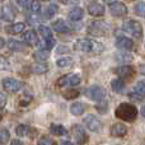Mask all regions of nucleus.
<instances>
[{
    "instance_id": "nucleus-12",
    "label": "nucleus",
    "mask_w": 145,
    "mask_h": 145,
    "mask_svg": "<svg viewBox=\"0 0 145 145\" xmlns=\"http://www.w3.org/2000/svg\"><path fill=\"white\" fill-rule=\"evenodd\" d=\"M115 72L121 78V79H133V76L135 75V69L133 66H120L115 70Z\"/></svg>"
},
{
    "instance_id": "nucleus-37",
    "label": "nucleus",
    "mask_w": 145,
    "mask_h": 145,
    "mask_svg": "<svg viewBox=\"0 0 145 145\" xmlns=\"http://www.w3.org/2000/svg\"><path fill=\"white\" fill-rule=\"evenodd\" d=\"M57 13V5H55V4H51L50 7L47 8V10H46V17H52L54 14H56Z\"/></svg>"
},
{
    "instance_id": "nucleus-34",
    "label": "nucleus",
    "mask_w": 145,
    "mask_h": 145,
    "mask_svg": "<svg viewBox=\"0 0 145 145\" xmlns=\"http://www.w3.org/2000/svg\"><path fill=\"white\" fill-rule=\"evenodd\" d=\"M10 139V134L9 131L7 130V129H1V133H0V141H1V144H7L8 141H9Z\"/></svg>"
},
{
    "instance_id": "nucleus-45",
    "label": "nucleus",
    "mask_w": 145,
    "mask_h": 145,
    "mask_svg": "<svg viewBox=\"0 0 145 145\" xmlns=\"http://www.w3.org/2000/svg\"><path fill=\"white\" fill-rule=\"evenodd\" d=\"M141 116H143V117L145 118V106H144L143 108H141Z\"/></svg>"
},
{
    "instance_id": "nucleus-15",
    "label": "nucleus",
    "mask_w": 145,
    "mask_h": 145,
    "mask_svg": "<svg viewBox=\"0 0 145 145\" xmlns=\"http://www.w3.org/2000/svg\"><path fill=\"white\" fill-rule=\"evenodd\" d=\"M28 46L25 45L24 42H19V41H14V40H10L8 42V48L13 51H20V52H24L27 51Z\"/></svg>"
},
{
    "instance_id": "nucleus-20",
    "label": "nucleus",
    "mask_w": 145,
    "mask_h": 145,
    "mask_svg": "<svg viewBox=\"0 0 145 145\" xmlns=\"http://www.w3.org/2000/svg\"><path fill=\"white\" fill-rule=\"evenodd\" d=\"M68 17L72 22H78V20H80L84 17V12H83L82 8H74V9H71L70 12H69Z\"/></svg>"
},
{
    "instance_id": "nucleus-41",
    "label": "nucleus",
    "mask_w": 145,
    "mask_h": 145,
    "mask_svg": "<svg viewBox=\"0 0 145 145\" xmlns=\"http://www.w3.org/2000/svg\"><path fill=\"white\" fill-rule=\"evenodd\" d=\"M59 1L63 3V4H65V5H69V4H74L75 0H59Z\"/></svg>"
},
{
    "instance_id": "nucleus-32",
    "label": "nucleus",
    "mask_w": 145,
    "mask_h": 145,
    "mask_svg": "<svg viewBox=\"0 0 145 145\" xmlns=\"http://www.w3.org/2000/svg\"><path fill=\"white\" fill-rule=\"evenodd\" d=\"M134 92L138 93V94H140V95H143V97H145V82L140 80V82L136 83Z\"/></svg>"
},
{
    "instance_id": "nucleus-3",
    "label": "nucleus",
    "mask_w": 145,
    "mask_h": 145,
    "mask_svg": "<svg viewBox=\"0 0 145 145\" xmlns=\"http://www.w3.org/2000/svg\"><path fill=\"white\" fill-rule=\"evenodd\" d=\"M111 32V27L105 20H94L88 25V33L94 37H105Z\"/></svg>"
},
{
    "instance_id": "nucleus-18",
    "label": "nucleus",
    "mask_w": 145,
    "mask_h": 145,
    "mask_svg": "<svg viewBox=\"0 0 145 145\" xmlns=\"http://www.w3.org/2000/svg\"><path fill=\"white\" fill-rule=\"evenodd\" d=\"M1 18H3V20H7V22H12V20H14V18H15L14 10H13L9 5L3 7L1 8Z\"/></svg>"
},
{
    "instance_id": "nucleus-42",
    "label": "nucleus",
    "mask_w": 145,
    "mask_h": 145,
    "mask_svg": "<svg viewBox=\"0 0 145 145\" xmlns=\"http://www.w3.org/2000/svg\"><path fill=\"white\" fill-rule=\"evenodd\" d=\"M140 72L143 75H145V64H143V65H140Z\"/></svg>"
},
{
    "instance_id": "nucleus-8",
    "label": "nucleus",
    "mask_w": 145,
    "mask_h": 145,
    "mask_svg": "<svg viewBox=\"0 0 145 145\" xmlns=\"http://www.w3.org/2000/svg\"><path fill=\"white\" fill-rule=\"evenodd\" d=\"M71 134L74 136L75 141L78 143V145H84L88 141V135L85 133V130L80 125H74L71 127Z\"/></svg>"
},
{
    "instance_id": "nucleus-14",
    "label": "nucleus",
    "mask_w": 145,
    "mask_h": 145,
    "mask_svg": "<svg viewBox=\"0 0 145 145\" xmlns=\"http://www.w3.org/2000/svg\"><path fill=\"white\" fill-rule=\"evenodd\" d=\"M116 46H117L120 50L130 51L134 48V42L127 37H118L117 40H116Z\"/></svg>"
},
{
    "instance_id": "nucleus-16",
    "label": "nucleus",
    "mask_w": 145,
    "mask_h": 145,
    "mask_svg": "<svg viewBox=\"0 0 145 145\" xmlns=\"http://www.w3.org/2000/svg\"><path fill=\"white\" fill-rule=\"evenodd\" d=\"M52 28H54V31H56V32H59V33H65V32L70 31L69 24L63 19H59V20H56V22H54Z\"/></svg>"
},
{
    "instance_id": "nucleus-21",
    "label": "nucleus",
    "mask_w": 145,
    "mask_h": 145,
    "mask_svg": "<svg viewBox=\"0 0 145 145\" xmlns=\"http://www.w3.org/2000/svg\"><path fill=\"white\" fill-rule=\"evenodd\" d=\"M50 133L56 136H64L68 134V130L64 127L63 125H57V123H52L50 126Z\"/></svg>"
},
{
    "instance_id": "nucleus-1",
    "label": "nucleus",
    "mask_w": 145,
    "mask_h": 145,
    "mask_svg": "<svg viewBox=\"0 0 145 145\" xmlns=\"http://www.w3.org/2000/svg\"><path fill=\"white\" fill-rule=\"evenodd\" d=\"M115 115L121 121H126V122H134L138 117V108L134 105L127 102H123L117 106L115 111Z\"/></svg>"
},
{
    "instance_id": "nucleus-33",
    "label": "nucleus",
    "mask_w": 145,
    "mask_h": 145,
    "mask_svg": "<svg viewBox=\"0 0 145 145\" xmlns=\"http://www.w3.org/2000/svg\"><path fill=\"white\" fill-rule=\"evenodd\" d=\"M63 95L66 98V99H74V98H78V95H79V90L72 89V88H71L70 90H66V92H64Z\"/></svg>"
},
{
    "instance_id": "nucleus-30",
    "label": "nucleus",
    "mask_w": 145,
    "mask_h": 145,
    "mask_svg": "<svg viewBox=\"0 0 145 145\" xmlns=\"http://www.w3.org/2000/svg\"><path fill=\"white\" fill-rule=\"evenodd\" d=\"M56 65H57L59 68H68V66L72 65V59H70V57H61V59H59V60L56 61Z\"/></svg>"
},
{
    "instance_id": "nucleus-26",
    "label": "nucleus",
    "mask_w": 145,
    "mask_h": 145,
    "mask_svg": "<svg viewBox=\"0 0 145 145\" xmlns=\"http://www.w3.org/2000/svg\"><path fill=\"white\" fill-rule=\"evenodd\" d=\"M33 57L36 59L37 61H45V60H47L48 57H50V51H47V50H38V51H36L35 54H33Z\"/></svg>"
},
{
    "instance_id": "nucleus-22",
    "label": "nucleus",
    "mask_w": 145,
    "mask_h": 145,
    "mask_svg": "<svg viewBox=\"0 0 145 145\" xmlns=\"http://www.w3.org/2000/svg\"><path fill=\"white\" fill-rule=\"evenodd\" d=\"M24 28H25L24 23H14V24L9 25L7 28V32L10 33V35H19V33H22L24 31Z\"/></svg>"
},
{
    "instance_id": "nucleus-11",
    "label": "nucleus",
    "mask_w": 145,
    "mask_h": 145,
    "mask_svg": "<svg viewBox=\"0 0 145 145\" xmlns=\"http://www.w3.org/2000/svg\"><path fill=\"white\" fill-rule=\"evenodd\" d=\"M126 134H127V127L121 122L113 123L110 129V135L113 138H123Z\"/></svg>"
},
{
    "instance_id": "nucleus-19",
    "label": "nucleus",
    "mask_w": 145,
    "mask_h": 145,
    "mask_svg": "<svg viewBox=\"0 0 145 145\" xmlns=\"http://www.w3.org/2000/svg\"><path fill=\"white\" fill-rule=\"evenodd\" d=\"M111 88L115 93H123L125 92V88H126V84L122 79H113L111 82Z\"/></svg>"
},
{
    "instance_id": "nucleus-9",
    "label": "nucleus",
    "mask_w": 145,
    "mask_h": 145,
    "mask_svg": "<svg viewBox=\"0 0 145 145\" xmlns=\"http://www.w3.org/2000/svg\"><path fill=\"white\" fill-rule=\"evenodd\" d=\"M84 125L87 126L88 130H90L92 133H99V131L102 130V123H101V121L93 115L85 116Z\"/></svg>"
},
{
    "instance_id": "nucleus-5",
    "label": "nucleus",
    "mask_w": 145,
    "mask_h": 145,
    "mask_svg": "<svg viewBox=\"0 0 145 145\" xmlns=\"http://www.w3.org/2000/svg\"><path fill=\"white\" fill-rule=\"evenodd\" d=\"M85 95L87 98L94 101V102H103L105 99V89L102 87H98V85H90L85 89Z\"/></svg>"
},
{
    "instance_id": "nucleus-27",
    "label": "nucleus",
    "mask_w": 145,
    "mask_h": 145,
    "mask_svg": "<svg viewBox=\"0 0 145 145\" xmlns=\"http://www.w3.org/2000/svg\"><path fill=\"white\" fill-rule=\"evenodd\" d=\"M31 133V127L28 125H18L17 127H15V134H17L18 136H28Z\"/></svg>"
},
{
    "instance_id": "nucleus-38",
    "label": "nucleus",
    "mask_w": 145,
    "mask_h": 145,
    "mask_svg": "<svg viewBox=\"0 0 145 145\" xmlns=\"http://www.w3.org/2000/svg\"><path fill=\"white\" fill-rule=\"evenodd\" d=\"M5 103H7V95H5L4 92L0 93V108H4L5 107Z\"/></svg>"
},
{
    "instance_id": "nucleus-40",
    "label": "nucleus",
    "mask_w": 145,
    "mask_h": 145,
    "mask_svg": "<svg viewBox=\"0 0 145 145\" xmlns=\"http://www.w3.org/2000/svg\"><path fill=\"white\" fill-rule=\"evenodd\" d=\"M10 145H24V143L22 140H19V139H15V140H13L10 143Z\"/></svg>"
},
{
    "instance_id": "nucleus-10",
    "label": "nucleus",
    "mask_w": 145,
    "mask_h": 145,
    "mask_svg": "<svg viewBox=\"0 0 145 145\" xmlns=\"http://www.w3.org/2000/svg\"><path fill=\"white\" fill-rule=\"evenodd\" d=\"M110 12L111 14L113 15V17L116 18H122L125 17L126 14H127V8H126V5L123 4V3H113V4L110 5Z\"/></svg>"
},
{
    "instance_id": "nucleus-17",
    "label": "nucleus",
    "mask_w": 145,
    "mask_h": 145,
    "mask_svg": "<svg viewBox=\"0 0 145 145\" xmlns=\"http://www.w3.org/2000/svg\"><path fill=\"white\" fill-rule=\"evenodd\" d=\"M23 38H24L25 42H28V45H31V46H36V45H38V43H40V42H38L37 33H36L33 29L25 32L24 36H23Z\"/></svg>"
},
{
    "instance_id": "nucleus-23",
    "label": "nucleus",
    "mask_w": 145,
    "mask_h": 145,
    "mask_svg": "<svg viewBox=\"0 0 145 145\" xmlns=\"http://www.w3.org/2000/svg\"><path fill=\"white\" fill-rule=\"evenodd\" d=\"M84 111H85V106L83 105V103H80V102H75V103H72V105L70 106V112L74 116L83 115Z\"/></svg>"
},
{
    "instance_id": "nucleus-39",
    "label": "nucleus",
    "mask_w": 145,
    "mask_h": 145,
    "mask_svg": "<svg viewBox=\"0 0 145 145\" xmlns=\"http://www.w3.org/2000/svg\"><path fill=\"white\" fill-rule=\"evenodd\" d=\"M17 4L19 5L20 8H25V7H28L31 3H29V0H17Z\"/></svg>"
},
{
    "instance_id": "nucleus-6",
    "label": "nucleus",
    "mask_w": 145,
    "mask_h": 145,
    "mask_svg": "<svg viewBox=\"0 0 145 145\" xmlns=\"http://www.w3.org/2000/svg\"><path fill=\"white\" fill-rule=\"evenodd\" d=\"M82 80L79 74H66L63 78H60L57 82V87H74L78 85Z\"/></svg>"
},
{
    "instance_id": "nucleus-35",
    "label": "nucleus",
    "mask_w": 145,
    "mask_h": 145,
    "mask_svg": "<svg viewBox=\"0 0 145 145\" xmlns=\"http://www.w3.org/2000/svg\"><path fill=\"white\" fill-rule=\"evenodd\" d=\"M28 8H29V10L32 13H35V14H36V13H40L41 12V4L37 1V0H32Z\"/></svg>"
},
{
    "instance_id": "nucleus-13",
    "label": "nucleus",
    "mask_w": 145,
    "mask_h": 145,
    "mask_svg": "<svg viewBox=\"0 0 145 145\" xmlns=\"http://www.w3.org/2000/svg\"><path fill=\"white\" fill-rule=\"evenodd\" d=\"M88 12H89V14L93 15V17H101V15L105 14L106 9L101 3L92 1L89 5H88Z\"/></svg>"
},
{
    "instance_id": "nucleus-24",
    "label": "nucleus",
    "mask_w": 145,
    "mask_h": 145,
    "mask_svg": "<svg viewBox=\"0 0 145 145\" xmlns=\"http://www.w3.org/2000/svg\"><path fill=\"white\" fill-rule=\"evenodd\" d=\"M38 46L41 47V50H47V51H50L51 48L55 46V40H54V38H43L42 41H40Z\"/></svg>"
},
{
    "instance_id": "nucleus-43",
    "label": "nucleus",
    "mask_w": 145,
    "mask_h": 145,
    "mask_svg": "<svg viewBox=\"0 0 145 145\" xmlns=\"http://www.w3.org/2000/svg\"><path fill=\"white\" fill-rule=\"evenodd\" d=\"M103 1L105 3H107V4H113V3H116V0H103Z\"/></svg>"
},
{
    "instance_id": "nucleus-29",
    "label": "nucleus",
    "mask_w": 145,
    "mask_h": 145,
    "mask_svg": "<svg viewBox=\"0 0 145 145\" xmlns=\"http://www.w3.org/2000/svg\"><path fill=\"white\" fill-rule=\"evenodd\" d=\"M135 13L139 15V17H143L145 18V1H139L136 3L135 8H134Z\"/></svg>"
},
{
    "instance_id": "nucleus-44",
    "label": "nucleus",
    "mask_w": 145,
    "mask_h": 145,
    "mask_svg": "<svg viewBox=\"0 0 145 145\" xmlns=\"http://www.w3.org/2000/svg\"><path fill=\"white\" fill-rule=\"evenodd\" d=\"M60 145H74L72 143H70V141H63Z\"/></svg>"
},
{
    "instance_id": "nucleus-31",
    "label": "nucleus",
    "mask_w": 145,
    "mask_h": 145,
    "mask_svg": "<svg viewBox=\"0 0 145 145\" xmlns=\"http://www.w3.org/2000/svg\"><path fill=\"white\" fill-rule=\"evenodd\" d=\"M37 145H57V144L50 136H41L37 141Z\"/></svg>"
},
{
    "instance_id": "nucleus-36",
    "label": "nucleus",
    "mask_w": 145,
    "mask_h": 145,
    "mask_svg": "<svg viewBox=\"0 0 145 145\" xmlns=\"http://www.w3.org/2000/svg\"><path fill=\"white\" fill-rule=\"evenodd\" d=\"M116 60L118 61H133V56L129 54H116Z\"/></svg>"
},
{
    "instance_id": "nucleus-4",
    "label": "nucleus",
    "mask_w": 145,
    "mask_h": 145,
    "mask_svg": "<svg viewBox=\"0 0 145 145\" xmlns=\"http://www.w3.org/2000/svg\"><path fill=\"white\" fill-rule=\"evenodd\" d=\"M122 28L126 33H129V35L133 36V37H135V38L143 37V27H141V24L139 22H136V20H126V22L123 23Z\"/></svg>"
},
{
    "instance_id": "nucleus-25",
    "label": "nucleus",
    "mask_w": 145,
    "mask_h": 145,
    "mask_svg": "<svg viewBox=\"0 0 145 145\" xmlns=\"http://www.w3.org/2000/svg\"><path fill=\"white\" fill-rule=\"evenodd\" d=\"M31 71L35 72V74H45L48 71V66L46 64H35V65L31 66Z\"/></svg>"
},
{
    "instance_id": "nucleus-7",
    "label": "nucleus",
    "mask_w": 145,
    "mask_h": 145,
    "mask_svg": "<svg viewBox=\"0 0 145 145\" xmlns=\"http://www.w3.org/2000/svg\"><path fill=\"white\" fill-rule=\"evenodd\" d=\"M3 88L9 93H17L23 88V83L14 78H5L3 80Z\"/></svg>"
},
{
    "instance_id": "nucleus-2",
    "label": "nucleus",
    "mask_w": 145,
    "mask_h": 145,
    "mask_svg": "<svg viewBox=\"0 0 145 145\" xmlns=\"http://www.w3.org/2000/svg\"><path fill=\"white\" fill-rule=\"evenodd\" d=\"M74 50L82 51V52H102L105 50V46L102 43L97 42L94 40H89V38H80L76 40L72 45Z\"/></svg>"
},
{
    "instance_id": "nucleus-46",
    "label": "nucleus",
    "mask_w": 145,
    "mask_h": 145,
    "mask_svg": "<svg viewBox=\"0 0 145 145\" xmlns=\"http://www.w3.org/2000/svg\"><path fill=\"white\" fill-rule=\"evenodd\" d=\"M43 1H50V0H43Z\"/></svg>"
},
{
    "instance_id": "nucleus-28",
    "label": "nucleus",
    "mask_w": 145,
    "mask_h": 145,
    "mask_svg": "<svg viewBox=\"0 0 145 145\" xmlns=\"http://www.w3.org/2000/svg\"><path fill=\"white\" fill-rule=\"evenodd\" d=\"M38 32H40V35L42 36L43 38H54L52 37V32H51L50 27H47V25L41 24L40 27H38Z\"/></svg>"
}]
</instances>
